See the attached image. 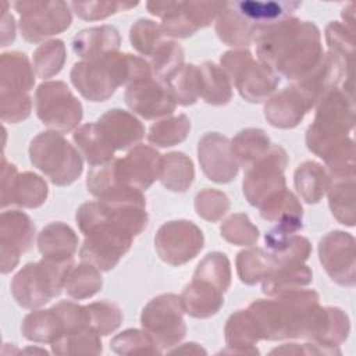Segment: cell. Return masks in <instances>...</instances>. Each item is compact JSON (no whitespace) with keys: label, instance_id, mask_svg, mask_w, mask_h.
Segmentation results:
<instances>
[{"label":"cell","instance_id":"cell-31","mask_svg":"<svg viewBox=\"0 0 356 356\" xmlns=\"http://www.w3.org/2000/svg\"><path fill=\"white\" fill-rule=\"evenodd\" d=\"M72 139L81 156H83L92 167L103 165L114 159L115 150L100 132L96 122H89L79 127L74 132Z\"/></svg>","mask_w":356,"mask_h":356},{"label":"cell","instance_id":"cell-18","mask_svg":"<svg viewBox=\"0 0 356 356\" xmlns=\"http://www.w3.org/2000/svg\"><path fill=\"white\" fill-rule=\"evenodd\" d=\"M113 165L121 185L146 191L160 177L161 156L150 146L136 145L125 157L114 159Z\"/></svg>","mask_w":356,"mask_h":356},{"label":"cell","instance_id":"cell-20","mask_svg":"<svg viewBox=\"0 0 356 356\" xmlns=\"http://www.w3.org/2000/svg\"><path fill=\"white\" fill-rule=\"evenodd\" d=\"M197 157L204 175L218 184L231 182L239 171L231 142L218 132L206 134L197 145Z\"/></svg>","mask_w":356,"mask_h":356},{"label":"cell","instance_id":"cell-15","mask_svg":"<svg viewBox=\"0 0 356 356\" xmlns=\"http://www.w3.org/2000/svg\"><path fill=\"white\" fill-rule=\"evenodd\" d=\"M320 261L332 281L342 286L356 282L355 238L343 231H332L318 243Z\"/></svg>","mask_w":356,"mask_h":356},{"label":"cell","instance_id":"cell-52","mask_svg":"<svg viewBox=\"0 0 356 356\" xmlns=\"http://www.w3.org/2000/svg\"><path fill=\"white\" fill-rule=\"evenodd\" d=\"M229 206L228 196L224 192L211 188H204L195 197L196 213L211 222L221 220L228 213Z\"/></svg>","mask_w":356,"mask_h":356},{"label":"cell","instance_id":"cell-50","mask_svg":"<svg viewBox=\"0 0 356 356\" xmlns=\"http://www.w3.org/2000/svg\"><path fill=\"white\" fill-rule=\"evenodd\" d=\"M129 40L138 53L152 57V54L164 39L160 25L152 19L140 18L131 26Z\"/></svg>","mask_w":356,"mask_h":356},{"label":"cell","instance_id":"cell-32","mask_svg":"<svg viewBox=\"0 0 356 356\" xmlns=\"http://www.w3.org/2000/svg\"><path fill=\"white\" fill-rule=\"evenodd\" d=\"M293 178L298 193L309 204L318 203L332 182L328 171L320 163L312 160L302 163L296 168Z\"/></svg>","mask_w":356,"mask_h":356},{"label":"cell","instance_id":"cell-30","mask_svg":"<svg viewBox=\"0 0 356 356\" xmlns=\"http://www.w3.org/2000/svg\"><path fill=\"white\" fill-rule=\"evenodd\" d=\"M313 280L312 270L305 263H278V266L263 280V292L273 298L281 293L300 289Z\"/></svg>","mask_w":356,"mask_h":356},{"label":"cell","instance_id":"cell-58","mask_svg":"<svg viewBox=\"0 0 356 356\" xmlns=\"http://www.w3.org/2000/svg\"><path fill=\"white\" fill-rule=\"evenodd\" d=\"M353 8H355L353 4H349L346 8L342 10V18L346 22L345 26H348L350 31H353V22H355V19H353Z\"/></svg>","mask_w":356,"mask_h":356},{"label":"cell","instance_id":"cell-9","mask_svg":"<svg viewBox=\"0 0 356 356\" xmlns=\"http://www.w3.org/2000/svg\"><path fill=\"white\" fill-rule=\"evenodd\" d=\"M220 63L231 85L250 103L267 100L280 83V76L267 65L254 60L252 53L246 49L224 53Z\"/></svg>","mask_w":356,"mask_h":356},{"label":"cell","instance_id":"cell-40","mask_svg":"<svg viewBox=\"0 0 356 356\" xmlns=\"http://www.w3.org/2000/svg\"><path fill=\"white\" fill-rule=\"evenodd\" d=\"M174 100L181 106L196 103L200 96V72L193 64H184L165 83Z\"/></svg>","mask_w":356,"mask_h":356},{"label":"cell","instance_id":"cell-7","mask_svg":"<svg viewBox=\"0 0 356 356\" xmlns=\"http://www.w3.org/2000/svg\"><path fill=\"white\" fill-rule=\"evenodd\" d=\"M35 72L28 57L21 51L3 53L0 57V115L4 122L26 120L32 110L31 89Z\"/></svg>","mask_w":356,"mask_h":356},{"label":"cell","instance_id":"cell-26","mask_svg":"<svg viewBox=\"0 0 356 356\" xmlns=\"http://www.w3.org/2000/svg\"><path fill=\"white\" fill-rule=\"evenodd\" d=\"M179 299L184 312L196 318L211 317L217 314L224 305L222 292L220 289L195 278L185 286Z\"/></svg>","mask_w":356,"mask_h":356},{"label":"cell","instance_id":"cell-2","mask_svg":"<svg viewBox=\"0 0 356 356\" xmlns=\"http://www.w3.org/2000/svg\"><path fill=\"white\" fill-rule=\"evenodd\" d=\"M253 43L259 61L292 83L310 76L327 58L317 25L293 15L256 28Z\"/></svg>","mask_w":356,"mask_h":356},{"label":"cell","instance_id":"cell-42","mask_svg":"<svg viewBox=\"0 0 356 356\" xmlns=\"http://www.w3.org/2000/svg\"><path fill=\"white\" fill-rule=\"evenodd\" d=\"M191 131V121L185 114L168 117L153 124L147 134V140L159 147H170L184 142Z\"/></svg>","mask_w":356,"mask_h":356},{"label":"cell","instance_id":"cell-13","mask_svg":"<svg viewBox=\"0 0 356 356\" xmlns=\"http://www.w3.org/2000/svg\"><path fill=\"white\" fill-rule=\"evenodd\" d=\"M286 164V152L281 146L273 145L261 157L245 168L242 188L252 206L259 207L268 196L286 188L284 175Z\"/></svg>","mask_w":356,"mask_h":356},{"label":"cell","instance_id":"cell-25","mask_svg":"<svg viewBox=\"0 0 356 356\" xmlns=\"http://www.w3.org/2000/svg\"><path fill=\"white\" fill-rule=\"evenodd\" d=\"M120 44L121 36L111 25L86 28L72 38V50L82 60L118 51Z\"/></svg>","mask_w":356,"mask_h":356},{"label":"cell","instance_id":"cell-8","mask_svg":"<svg viewBox=\"0 0 356 356\" xmlns=\"http://www.w3.org/2000/svg\"><path fill=\"white\" fill-rule=\"evenodd\" d=\"M29 159L54 185L75 182L83 170L82 157L60 132L46 131L36 135L29 145Z\"/></svg>","mask_w":356,"mask_h":356},{"label":"cell","instance_id":"cell-1","mask_svg":"<svg viewBox=\"0 0 356 356\" xmlns=\"http://www.w3.org/2000/svg\"><path fill=\"white\" fill-rule=\"evenodd\" d=\"M75 218L85 235L79 256L102 271L118 264L149 221L146 203L134 200L88 202L79 206Z\"/></svg>","mask_w":356,"mask_h":356},{"label":"cell","instance_id":"cell-45","mask_svg":"<svg viewBox=\"0 0 356 356\" xmlns=\"http://www.w3.org/2000/svg\"><path fill=\"white\" fill-rule=\"evenodd\" d=\"M51 349L57 355H99L102 352L100 335L90 327L65 334L51 343Z\"/></svg>","mask_w":356,"mask_h":356},{"label":"cell","instance_id":"cell-55","mask_svg":"<svg viewBox=\"0 0 356 356\" xmlns=\"http://www.w3.org/2000/svg\"><path fill=\"white\" fill-rule=\"evenodd\" d=\"M53 310L58 314L60 320L63 321L64 335L89 327L85 306H81L70 300H61L53 306Z\"/></svg>","mask_w":356,"mask_h":356},{"label":"cell","instance_id":"cell-39","mask_svg":"<svg viewBox=\"0 0 356 356\" xmlns=\"http://www.w3.org/2000/svg\"><path fill=\"white\" fill-rule=\"evenodd\" d=\"M102 285L103 280L99 268L83 261L71 267L64 282V289L70 298L81 300L96 295L102 289Z\"/></svg>","mask_w":356,"mask_h":356},{"label":"cell","instance_id":"cell-56","mask_svg":"<svg viewBox=\"0 0 356 356\" xmlns=\"http://www.w3.org/2000/svg\"><path fill=\"white\" fill-rule=\"evenodd\" d=\"M224 6L225 3L217 1H184V10L197 29L209 26Z\"/></svg>","mask_w":356,"mask_h":356},{"label":"cell","instance_id":"cell-5","mask_svg":"<svg viewBox=\"0 0 356 356\" xmlns=\"http://www.w3.org/2000/svg\"><path fill=\"white\" fill-rule=\"evenodd\" d=\"M316 106L314 121L306 131V145L310 152L325 161L353 143L349 135L355 124L353 95L332 86Z\"/></svg>","mask_w":356,"mask_h":356},{"label":"cell","instance_id":"cell-48","mask_svg":"<svg viewBox=\"0 0 356 356\" xmlns=\"http://www.w3.org/2000/svg\"><path fill=\"white\" fill-rule=\"evenodd\" d=\"M88 314V324L99 335H108L115 331L121 321L122 313L114 303L102 300L85 306Z\"/></svg>","mask_w":356,"mask_h":356},{"label":"cell","instance_id":"cell-51","mask_svg":"<svg viewBox=\"0 0 356 356\" xmlns=\"http://www.w3.org/2000/svg\"><path fill=\"white\" fill-rule=\"evenodd\" d=\"M110 348L120 355L132 353H160L161 349L154 343L149 334L143 330H125L110 342Z\"/></svg>","mask_w":356,"mask_h":356},{"label":"cell","instance_id":"cell-27","mask_svg":"<svg viewBox=\"0 0 356 356\" xmlns=\"http://www.w3.org/2000/svg\"><path fill=\"white\" fill-rule=\"evenodd\" d=\"M231 7L248 19L254 29L280 22L300 7L299 1H259V0H241L231 1Z\"/></svg>","mask_w":356,"mask_h":356},{"label":"cell","instance_id":"cell-14","mask_svg":"<svg viewBox=\"0 0 356 356\" xmlns=\"http://www.w3.org/2000/svg\"><path fill=\"white\" fill-rule=\"evenodd\" d=\"M203 245L202 229L188 220L164 222L154 236L157 254L171 266H182L191 261L203 249Z\"/></svg>","mask_w":356,"mask_h":356},{"label":"cell","instance_id":"cell-33","mask_svg":"<svg viewBox=\"0 0 356 356\" xmlns=\"http://www.w3.org/2000/svg\"><path fill=\"white\" fill-rule=\"evenodd\" d=\"M216 33L228 46L248 47L253 43L254 26L236 13L229 3H225L216 18Z\"/></svg>","mask_w":356,"mask_h":356},{"label":"cell","instance_id":"cell-22","mask_svg":"<svg viewBox=\"0 0 356 356\" xmlns=\"http://www.w3.org/2000/svg\"><path fill=\"white\" fill-rule=\"evenodd\" d=\"M314 106L306 95L295 85H289L267 99L264 104V117L275 128H295Z\"/></svg>","mask_w":356,"mask_h":356},{"label":"cell","instance_id":"cell-47","mask_svg":"<svg viewBox=\"0 0 356 356\" xmlns=\"http://www.w3.org/2000/svg\"><path fill=\"white\" fill-rule=\"evenodd\" d=\"M67 53L64 42L60 39L49 40L40 44L33 53V70L39 78L57 75L65 63Z\"/></svg>","mask_w":356,"mask_h":356},{"label":"cell","instance_id":"cell-43","mask_svg":"<svg viewBox=\"0 0 356 356\" xmlns=\"http://www.w3.org/2000/svg\"><path fill=\"white\" fill-rule=\"evenodd\" d=\"M193 278L209 282L224 293L231 285V264L228 257L221 252L206 254L197 264Z\"/></svg>","mask_w":356,"mask_h":356},{"label":"cell","instance_id":"cell-19","mask_svg":"<svg viewBox=\"0 0 356 356\" xmlns=\"http://www.w3.org/2000/svg\"><path fill=\"white\" fill-rule=\"evenodd\" d=\"M124 99L127 106L145 120L170 115L177 107L167 86L153 76L128 85Z\"/></svg>","mask_w":356,"mask_h":356},{"label":"cell","instance_id":"cell-4","mask_svg":"<svg viewBox=\"0 0 356 356\" xmlns=\"http://www.w3.org/2000/svg\"><path fill=\"white\" fill-rule=\"evenodd\" d=\"M71 82L90 102H104L118 86L153 76L150 63L129 53H107L75 63Z\"/></svg>","mask_w":356,"mask_h":356},{"label":"cell","instance_id":"cell-23","mask_svg":"<svg viewBox=\"0 0 356 356\" xmlns=\"http://www.w3.org/2000/svg\"><path fill=\"white\" fill-rule=\"evenodd\" d=\"M97 127L114 150L135 147L145 136V127L131 113L113 108L97 120Z\"/></svg>","mask_w":356,"mask_h":356},{"label":"cell","instance_id":"cell-54","mask_svg":"<svg viewBox=\"0 0 356 356\" xmlns=\"http://www.w3.org/2000/svg\"><path fill=\"white\" fill-rule=\"evenodd\" d=\"M160 28L163 35L172 38H189L199 31L186 15L184 1H175L172 10L161 19Z\"/></svg>","mask_w":356,"mask_h":356},{"label":"cell","instance_id":"cell-34","mask_svg":"<svg viewBox=\"0 0 356 356\" xmlns=\"http://www.w3.org/2000/svg\"><path fill=\"white\" fill-rule=\"evenodd\" d=\"M21 332L28 341L53 343L64 335V325L53 307L49 310H33L24 317Z\"/></svg>","mask_w":356,"mask_h":356},{"label":"cell","instance_id":"cell-36","mask_svg":"<svg viewBox=\"0 0 356 356\" xmlns=\"http://www.w3.org/2000/svg\"><path fill=\"white\" fill-rule=\"evenodd\" d=\"M277 266V259L268 250L266 252L260 248L242 250L236 256V273L246 285L263 281Z\"/></svg>","mask_w":356,"mask_h":356},{"label":"cell","instance_id":"cell-49","mask_svg":"<svg viewBox=\"0 0 356 356\" xmlns=\"http://www.w3.org/2000/svg\"><path fill=\"white\" fill-rule=\"evenodd\" d=\"M221 236L234 245L252 246L259 239V229L252 224L249 217L243 213H235L229 216L221 224Z\"/></svg>","mask_w":356,"mask_h":356},{"label":"cell","instance_id":"cell-16","mask_svg":"<svg viewBox=\"0 0 356 356\" xmlns=\"http://www.w3.org/2000/svg\"><path fill=\"white\" fill-rule=\"evenodd\" d=\"M47 184L35 172H18L17 167L7 163L3 157L1 163V207L17 204L26 209L42 206L47 199Z\"/></svg>","mask_w":356,"mask_h":356},{"label":"cell","instance_id":"cell-10","mask_svg":"<svg viewBox=\"0 0 356 356\" xmlns=\"http://www.w3.org/2000/svg\"><path fill=\"white\" fill-rule=\"evenodd\" d=\"M38 118L50 129L65 134L78 127L83 110L81 102L63 81H47L35 93Z\"/></svg>","mask_w":356,"mask_h":356},{"label":"cell","instance_id":"cell-17","mask_svg":"<svg viewBox=\"0 0 356 356\" xmlns=\"http://www.w3.org/2000/svg\"><path fill=\"white\" fill-rule=\"evenodd\" d=\"M35 225L31 217L22 211H3L0 217V256L1 273L15 268L19 256L28 252L33 243Z\"/></svg>","mask_w":356,"mask_h":356},{"label":"cell","instance_id":"cell-37","mask_svg":"<svg viewBox=\"0 0 356 356\" xmlns=\"http://www.w3.org/2000/svg\"><path fill=\"white\" fill-rule=\"evenodd\" d=\"M200 72V96L213 106L227 104L232 97L231 82L221 67L211 61L199 65Z\"/></svg>","mask_w":356,"mask_h":356},{"label":"cell","instance_id":"cell-6","mask_svg":"<svg viewBox=\"0 0 356 356\" xmlns=\"http://www.w3.org/2000/svg\"><path fill=\"white\" fill-rule=\"evenodd\" d=\"M74 266L72 260L56 261L42 259L28 263L11 281V293L15 302L25 309H36L49 303L64 289L68 271Z\"/></svg>","mask_w":356,"mask_h":356},{"label":"cell","instance_id":"cell-44","mask_svg":"<svg viewBox=\"0 0 356 356\" xmlns=\"http://www.w3.org/2000/svg\"><path fill=\"white\" fill-rule=\"evenodd\" d=\"M182 65L184 50L174 40H163L152 54V74L161 83H165Z\"/></svg>","mask_w":356,"mask_h":356},{"label":"cell","instance_id":"cell-3","mask_svg":"<svg viewBox=\"0 0 356 356\" xmlns=\"http://www.w3.org/2000/svg\"><path fill=\"white\" fill-rule=\"evenodd\" d=\"M318 295L313 289H295L273 299H257L248 310L254 317L263 339L309 338L318 313Z\"/></svg>","mask_w":356,"mask_h":356},{"label":"cell","instance_id":"cell-35","mask_svg":"<svg viewBox=\"0 0 356 356\" xmlns=\"http://www.w3.org/2000/svg\"><path fill=\"white\" fill-rule=\"evenodd\" d=\"M160 182L171 192H185L195 179L192 160L181 152H171L161 157Z\"/></svg>","mask_w":356,"mask_h":356},{"label":"cell","instance_id":"cell-11","mask_svg":"<svg viewBox=\"0 0 356 356\" xmlns=\"http://www.w3.org/2000/svg\"><path fill=\"white\" fill-rule=\"evenodd\" d=\"M19 14V32L26 42L38 43L64 32L72 22L70 6L65 1H15Z\"/></svg>","mask_w":356,"mask_h":356},{"label":"cell","instance_id":"cell-41","mask_svg":"<svg viewBox=\"0 0 356 356\" xmlns=\"http://www.w3.org/2000/svg\"><path fill=\"white\" fill-rule=\"evenodd\" d=\"M328 204L334 217L343 225L353 227L355 217V179L332 181L328 189Z\"/></svg>","mask_w":356,"mask_h":356},{"label":"cell","instance_id":"cell-57","mask_svg":"<svg viewBox=\"0 0 356 356\" xmlns=\"http://www.w3.org/2000/svg\"><path fill=\"white\" fill-rule=\"evenodd\" d=\"M15 39V21L13 14L8 13V3H3L1 18V46L6 47Z\"/></svg>","mask_w":356,"mask_h":356},{"label":"cell","instance_id":"cell-12","mask_svg":"<svg viewBox=\"0 0 356 356\" xmlns=\"http://www.w3.org/2000/svg\"><path fill=\"white\" fill-rule=\"evenodd\" d=\"M140 324L159 348L177 345L186 334L179 296L163 293L152 299L142 310Z\"/></svg>","mask_w":356,"mask_h":356},{"label":"cell","instance_id":"cell-24","mask_svg":"<svg viewBox=\"0 0 356 356\" xmlns=\"http://www.w3.org/2000/svg\"><path fill=\"white\" fill-rule=\"evenodd\" d=\"M349 328V318L343 310L332 306L321 307L307 339H312L314 345L328 349L332 353H341L334 346H339L348 338Z\"/></svg>","mask_w":356,"mask_h":356},{"label":"cell","instance_id":"cell-29","mask_svg":"<svg viewBox=\"0 0 356 356\" xmlns=\"http://www.w3.org/2000/svg\"><path fill=\"white\" fill-rule=\"evenodd\" d=\"M225 342L231 353H259L254 348L261 332L249 310H238L229 316L225 324Z\"/></svg>","mask_w":356,"mask_h":356},{"label":"cell","instance_id":"cell-38","mask_svg":"<svg viewBox=\"0 0 356 356\" xmlns=\"http://www.w3.org/2000/svg\"><path fill=\"white\" fill-rule=\"evenodd\" d=\"M271 143L266 132L260 128H246L238 132L232 142L231 150L239 165L243 168L249 167L253 161L261 157L268 149Z\"/></svg>","mask_w":356,"mask_h":356},{"label":"cell","instance_id":"cell-53","mask_svg":"<svg viewBox=\"0 0 356 356\" xmlns=\"http://www.w3.org/2000/svg\"><path fill=\"white\" fill-rule=\"evenodd\" d=\"M138 3L124 1H72L71 7L75 14L85 21L104 19L120 11H127L136 7Z\"/></svg>","mask_w":356,"mask_h":356},{"label":"cell","instance_id":"cell-46","mask_svg":"<svg viewBox=\"0 0 356 356\" xmlns=\"http://www.w3.org/2000/svg\"><path fill=\"white\" fill-rule=\"evenodd\" d=\"M260 216L267 221H280L285 218L303 217V209L298 197L286 188L268 196L260 206Z\"/></svg>","mask_w":356,"mask_h":356},{"label":"cell","instance_id":"cell-21","mask_svg":"<svg viewBox=\"0 0 356 356\" xmlns=\"http://www.w3.org/2000/svg\"><path fill=\"white\" fill-rule=\"evenodd\" d=\"M325 42L328 46L327 56L335 74V86L353 95V31L338 21H332L325 26Z\"/></svg>","mask_w":356,"mask_h":356},{"label":"cell","instance_id":"cell-28","mask_svg":"<svg viewBox=\"0 0 356 356\" xmlns=\"http://www.w3.org/2000/svg\"><path fill=\"white\" fill-rule=\"evenodd\" d=\"M38 248L44 259L65 261L72 260L78 249V236L75 231L64 222H51L46 225L38 236Z\"/></svg>","mask_w":356,"mask_h":356}]
</instances>
